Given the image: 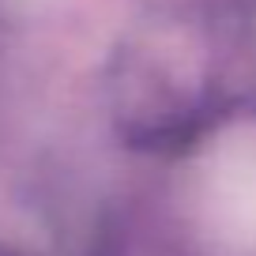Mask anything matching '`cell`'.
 Segmentation results:
<instances>
[{
    "label": "cell",
    "instance_id": "6da1fadb",
    "mask_svg": "<svg viewBox=\"0 0 256 256\" xmlns=\"http://www.w3.org/2000/svg\"><path fill=\"white\" fill-rule=\"evenodd\" d=\"M215 218L234 241H256V140L226 147L211 177Z\"/></svg>",
    "mask_w": 256,
    "mask_h": 256
}]
</instances>
